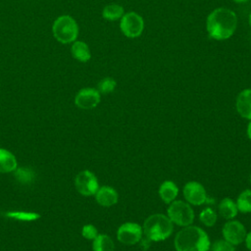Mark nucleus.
<instances>
[{
	"label": "nucleus",
	"instance_id": "nucleus-1",
	"mask_svg": "<svg viewBox=\"0 0 251 251\" xmlns=\"http://www.w3.org/2000/svg\"><path fill=\"white\" fill-rule=\"evenodd\" d=\"M237 26L235 13L227 8H217L212 11L206 20V29L211 38L225 40L229 38Z\"/></svg>",
	"mask_w": 251,
	"mask_h": 251
},
{
	"label": "nucleus",
	"instance_id": "nucleus-2",
	"mask_svg": "<svg viewBox=\"0 0 251 251\" xmlns=\"http://www.w3.org/2000/svg\"><path fill=\"white\" fill-rule=\"evenodd\" d=\"M174 244L176 251H208L211 247L206 231L191 225L183 226L176 233Z\"/></svg>",
	"mask_w": 251,
	"mask_h": 251
},
{
	"label": "nucleus",
	"instance_id": "nucleus-3",
	"mask_svg": "<svg viewBox=\"0 0 251 251\" xmlns=\"http://www.w3.org/2000/svg\"><path fill=\"white\" fill-rule=\"evenodd\" d=\"M142 229L145 236L151 241H162L172 234L174 224L164 214H153L144 221Z\"/></svg>",
	"mask_w": 251,
	"mask_h": 251
},
{
	"label": "nucleus",
	"instance_id": "nucleus-4",
	"mask_svg": "<svg viewBox=\"0 0 251 251\" xmlns=\"http://www.w3.org/2000/svg\"><path fill=\"white\" fill-rule=\"evenodd\" d=\"M78 32V25L70 15H61L53 22L52 34L54 38L62 44H71L75 41Z\"/></svg>",
	"mask_w": 251,
	"mask_h": 251
},
{
	"label": "nucleus",
	"instance_id": "nucleus-5",
	"mask_svg": "<svg viewBox=\"0 0 251 251\" xmlns=\"http://www.w3.org/2000/svg\"><path fill=\"white\" fill-rule=\"evenodd\" d=\"M167 213L173 224L179 226H190L194 221V212L191 206L181 200H174L170 203Z\"/></svg>",
	"mask_w": 251,
	"mask_h": 251
},
{
	"label": "nucleus",
	"instance_id": "nucleus-6",
	"mask_svg": "<svg viewBox=\"0 0 251 251\" xmlns=\"http://www.w3.org/2000/svg\"><path fill=\"white\" fill-rule=\"evenodd\" d=\"M120 28L126 37L135 38L141 35L144 29V21L137 13L128 12L121 18Z\"/></svg>",
	"mask_w": 251,
	"mask_h": 251
},
{
	"label": "nucleus",
	"instance_id": "nucleus-7",
	"mask_svg": "<svg viewBox=\"0 0 251 251\" xmlns=\"http://www.w3.org/2000/svg\"><path fill=\"white\" fill-rule=\"evenodd\" d=\"M75 186L79 194L83 196H94L99 188V182L94 173L89 170H83L75 176Z\"/></svg>",
	"mask_w": 251,
	"mask_h": 251
},
{
	"label": "nucleus",
	"instance_id": "nucleus-8",
	"mask_svg": "<svg viewBox=\"0 0 251 251\" xmlns=\"http://www.w3.org/2000/svg\"><path fill=\"white\" fill-rule=\"evenodd\" d=\"M143 229L136 223H125L117 230V238L125 245H134L142 238Z\"/></svg>",
	"mask_w": 251,
	"mask_h": 251
},
{
	"label": "nucleus",
	"instance_id": "nucleus-9",
	"mask_svg": "<svg viewBox=\"0 0 251 251\" xmlns=\"http://www.w3.org/2000/svg\"><path fill=\"white\" fill-rule=\"evenodd\" d=\"M101 100L100 92L93 87H84L77 91L75 96V105L82 110L95 108Z\"/></svg>",
	"mask_w": 251,
	"mask_h": 251
},
{
	"label": "nucleus",
	"instance_id": "nucleus-10",
	"mask_svg": "<svg viewBox=\"0 0 251 251\" xmlns=\"http://www.w3.org/2000/svg\"><path fill=\"white\" fill-rule=\"evenodd\" d=\"M223 235L232 245H238L244 241L246 229L239 221L229 220L223 226Z\"/></svg>",
	"mask_w": 251,
	"mask_h": 251
},
{
	"label": "nucleus",
	"instance_id": "nucleus-11",
	"mask_svg": "<svg viewBox=\"0 0 251 251\" xmlns=\"http://www.w3.org/2000/svg\"><path fill=\"white\" fill-rule=\"evenodd\" d=\"M183 196L187 203L199 206L206 202L207 194L204 186L197 181H188L183 187Z\"/></svg>",
	"mask_w": 251,
	"mask_h": 251
},
{
	"label": "nucleus",
	"instance_id": "nucleus-12",
	"mask_svg": "<svg viewBox=\"0 0 251 251\" xmlns=\"http://www.w3.org/2000/svg\"><path fill=\"white\" fill-rule=\"evenodd\" d=\"M94 196H95L96 202L102 207L114 206L119 199L117 190L109 185L99 186Z\"/></svg>",
	"mask_w": 251,
	"mask_h": 251
},
{
	"label": "nucleus",
	"instance_id": "nucleus-13",
	"mask_svg": "<svg viewBox=\"0 0 251 251\" xmlns=\"http://www.w3.org/2000/svg\"><path fill=\"white\" fill-rule=\"evenodd\" d=\"M18 166L16 155L10 150L0 147V174H13Z\"/></svg>",
	"mask_w": 251,
	"mask_h": 251
},
{
	"label": "nucleus",
	"instance_id": "nucleus-14",
	"mask_svg": "<svg viewBox=\"0 0 251 251\" xmlns=\"http://www.w3.org/2000/svg\"><path fill=\"white\" fill-rule=\"evenodd\" d=\"M236 110L238 114L247 120H251V89L242 90L236 98Z\"/></svg>",
	"mask_w": 251,
	"mask_h": 251
},
{
	"label": "nucleus",
	"instance_id": "nucleus-15",
	"mask_svg": "<svg viewBox=\"0 0 251 251\" xmlns=\"http://www.w3.org/2000/svg\"><path fill=\"white\" fill-rule=\"evenodd\" d=\"M71 54L76 61L81 63H86L91 58V52L87 43L77 39L72 43Z\"/></svg>",
	"mask_w": 251,
	"mask_h": 251
},
{
	"label": "nucleus",
	"instance_id": "nucleus-16",
	"mask_svg": "<svg viewBox=\"0 0 251 251\" xmlns=\"http://www.w3.org/2000/svg\"><path fill=\"white\" fill-rule=\"evenodd\" d=\"M4 216L8 219L24 222V223H31L40 219V214L33 211H24V210H12L4 213Z\"/></svg>",
	"mask_w": 251,
	"mask_h": 251
},
{
	"label": "nucleus",
	"instance_id": "nucleus-17",
	"mask_svg": "<svg viewBox=\"0 0 251 251\" xmlns=\"http://www.w3.org/2000/svg\"><path fill=\"white\" fill-rule=\"evenodd\" d=\"M178 188L172 180H165L159 187V195L166 204H170L176 200Z\"/></svg>",
	"mask_w": 251,
	"mask_h": 251
},
{
	"label": "nucleus",
	"instance_id": "nucleus-18",
	"mask_svg": "<svg viewBox=\"0 0 251 251\" xmlns=\"http://www.w3.org/2000/svg\"><path fill=\"white\" fill-rule=\"evenodd\" d=\"M92 251H115V243L108 234L98 233L92 240Z\"/></svg>",
	"mask_w": 251,
	"mask_h": 251
},
{
	"label": "nucleus",
	"instance_id": "nucleus-19",
	"mask_svg": "<svg viewBox=\"0 0 251 251\" xmlns=\"http://www.w3.org/2000/svg\"><path fill=\"white\" fill-rule=\"evenodd\" d=\"M219 214L226 220H231L237 215V207L236 203L232 201L230 198H224L219 204Z\"/></svg>",
	"mask_w": 251,
	"mask_h": 251
},
{
	"label": "nucleus",
	"instance_id": "nucleus-20",
	"mask_svg": "<svg viewBox=\"0 0 251 251\" xmlns=\"http://www.w3.org/2000/svg\"><path fill=\"white\" fill-rule=\"evenodd\" d=\"M15 178L22 184H30L35 179V172L29 167H19L13 172Z\"/></svg>",
	"mask_w": 251,
	"mask_h": 251
},
{
	"label": "nucleus",
	"instance_id": "nucleus-21",
	"mask_svg": "<svg viewBox=\"0 0 251 251\" xmlns=\"http://www.w3.org/2000/svg\"><path fill=\"white\" fill-rule=\"evenodd\" d=\"M124 8L118 4H109L104 7L102 17L107 21H117L124 16Z\"/></svg>",
	"mask_w": 251,
	"mask_h": 251
},
{
	"label": "nucleus",
	"instance_id": "nucleus-22",
	"mask_svg": "<svg viewBox=\"0 0 251 251\" xmlns=\"http://www.w3.org/2000/svg\"><path fill=\"white\" fill-rule=\"evenodd\" d=\"M237 210L241 213L251 212V189L243 190L237 197L236 200Z\"/></svg>",
	"mask_w": 251,
	"mask_h": 251
},
{
	"label": "nucleus",
	"instance_id": "nucleus-23",
	"mask_svg": "<svg viewBox=\"0 0 251 251\" xmlns=\"http://www.w3.org/2000/svg\"><path fill=\"white\" fill-rule=\"evenodd\" d=\"M200 222L206 226H213L217 222V214L212 208H205L199 215Z\"/></svg>",
	"mask_w": 251,
	"mask_h": 251
},
{
	"label": "nucleus",
	"instance_id": "nucleus-24",
	"mask_svg": "<svg viewBox=\"0 0 251 251\" xmlns=\"http://www.w3.org/2000/svg\"><path fill=\"white\" fill-rule=\"evenodd\" d=\"M116 85H117L116 80L112 77L107 76V77L102 78L98 82L96 89L100 92V94H109L115 90Z\"/></svg>",
	"mask_w": 251,
	"mask_h": 251
},
{
	"label": "nucleus",
	"instance_id": "nucleus-25",
	"mask_svg": "<svg viewBox=\"0 0 251 251\" xmlns=\"http://www.w3.org/2000/svg\"><path fill=\"white\" fill-rule=\"evenodd\" d=\"M212 251H235L234 245L226 239H220L214 242L211 246Z\"/></svg>",
	"mask_w": 251,
	"mask_h": 251
},
{
	"label": "nucleus",
	"instance_id": "nucleus-26",
	"mask_svg": "<svg viewBox=\"0 0 251 251\" xmlns=\"http://www.w3.org/2000/svg\"><path fill=\"white\" fill-rule=\"evenodd\" d=\"M81 235L85 239L93 240L98 235V230L93 225L86 224L81 227Z\"/></svg>",
	"mask_w": 251,
	"mask_h": 251
},
{
	"label": "nucleus",
	"instance_id": "nucleus-27",
	"mask_svg": "<svg viewBox=\"0 0 251 251\" xmlns=\"http://www.w3.org/2000/svg\"><path fill=\"white\" fill-rule=\"evenodd\" d=\"M139 242H140V246L142 247V249H148V247H150L151 240L145 236V238H141Z\"/></svg>",
	"mask_w": 251,
	"mask_h": 251
},
{
	"label": "nucleus",
	"instance_id": "nucleus-28",
	"mask_svg": "<svg viewBox=\"0 0 251 251\" xmlns=\"http://www.w3.org/2000/svg\"><path fill=\"white\" fill-rule=\"evenodd\" d=\"M244 241H245V245H246L247 249L251 251V231H249L248 233H246V236H245V238H244Z\"/></svg>",
	"mask_w": 251,
	"mask_h": 251
},
{
	"label": "nucleus",
	"instance_id": "nucleus-29",
	"mask_svg": "<svg viewBox=\"0 0 251 251\" xmlns=\"http://www.w3.org/2000/svg\"><path fill=\"white\" fill-rule=\"evenodd\" d=\"M247 135L251 139V122H249V124L247 126Z\"/></svg>",
	"mask_w": 251,
	"mask_h": 251
},
{
	"label": "nucleus",
	"instance_id": "nucleus-30",
	"mask_svg": "<svg viewBox=\"0 0 251 251\" xmlns=\"http://www.w3.org/2000/svg\"><path fill=\"white\" fill-rule=\"evenodd\" d=\"M234 2H236V3H245V2H247L248 0H233Z\"/></svg>",
	"mask_w": 251,
	"mask_h": 251
},
{
	"label": "nucleus",
	"instance_id": "nucleus-31",
	"mask_svg": "<svg viewBox=\"0 0 251 251\" xmlns=\"http://www.w3.org/2000/svg\"><path fill=\"white\" fill-rule=\"evenodd\" d=\"M249 25H250V26H251V13H250V15H249Z\"/></svg>",
	"mask_w": 251,
	"mask_h": 251
},
{
	"label": "nucleus",
	"instance_id": "nucleus-32",
	"mask_svg": "<svg viewBox=\"0 0 251 251\" xmlns=\"http://www.w3.org/2000/svg\"><path fill=\"white\" fill-rule=\"evenodd\" d=\"M249 181H250V183H251V175H250V176H249Z\"/></svg>",
	"mask_w": 251,
	"mask_h": 251
}]
</instances>
